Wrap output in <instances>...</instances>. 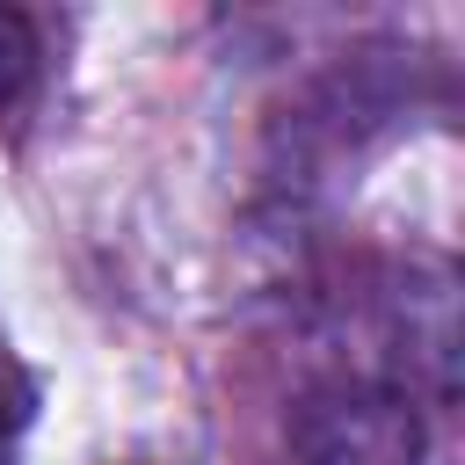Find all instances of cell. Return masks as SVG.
Segmentation results:
<instances>
[{
	"mask_svg": "<svg viewBox=\"0 0 465 465\" xmlns=\"http://www.w3.org/2000/svg\"><path fill=\"white\" fill-rule=\"evenodd\" d=\"M298 465H421V421L378 385H320L291 407Z\"/></svg>",
	"mask_w": 465,
	"mask_h": 465,
	"instance_id": "1",
	"label": "cell"
},
{
	"mask_svg": "<svg viewBox=\"0 0 465 465\" xmlns=\"http://www.w3.org/2000/svg\"><path fill=\"white\" fill-rule=\"evenodd\" d=\"M29 80H36V29H29V15L0 7V109H15Z\"/></svg>",
	"mask_w": 465,
	"mask_h": 465,
	"instance_id": "2",
	"label": "cell"
},
{
	"mask_svg": "<svg viewBox=\"0 0 465 465\" xmlns=\"http://www.w3.org/2000/svg\"><path fill=\"white\" fill-rule=\"evenodd\" d=\"M22 421H29V385L0 363V465H7V450H15V436H22Z\"/></svg>",
	"mask_w": 465,
	"mask_h": 465,
	"instance_id": "3",
	"label": "cell"
}]
</instances>
